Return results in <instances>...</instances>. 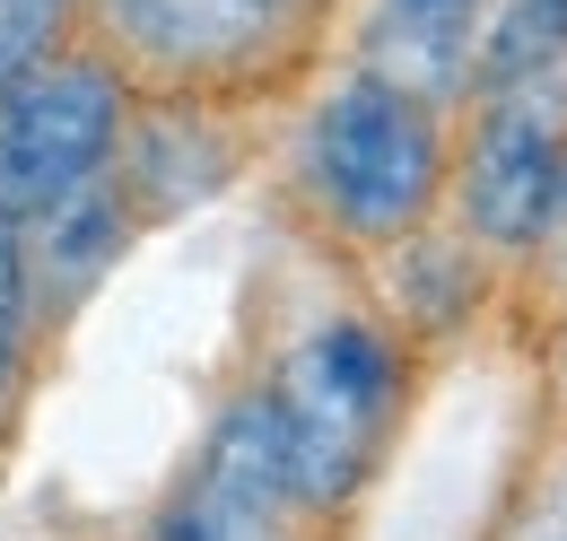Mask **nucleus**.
<instances>
[{
	"instance_id": "obj_1",
	"label": "nucleus",
	"mask_w": 567,
	"mask_h": 541,
	"mask_svg": "<svg viewBox=\"0 0 567 541\" xmlns=\"http://www.w3.org/2000/svg\"><path fill=\"white\" fill-rule=\"evenodd\" d=\"M350 0H87L96 53L141 105L245 114L323 62Z\"/></svg>"
},
{
	"instance_id": "obj_2",
	"label": "nucleus",
	"mask_w": 567,
	"mask_h": 541,
	"mask_svg": "<svg viewBox=\"0 0 567 541\" xmlns=\"http://www.w3.org/2000/svg\"><path fill=\"white\" fill-rule=\"evenodd\" d=\"M445 175H454L445 105L367 62L315 96L297 140V193L315 227L358 254H393L402 236H420L445 210Z\"/></svg>"
},
{
	"instance_id": "obj_3",
	"label": "nucleus",
	"mask_w": 567,
	"mask_h": 541,
	"mask_svg": "<svg viewBox=\"0 0 567 541\" xmlns=\"http://www.w3.org/2000/svg\"><path fill=\"white\" fill-rule=\"evenodd\" d=\"M402 394H411V349L375 315H332L271 367L262 402L280 428L297 516H341L375 480L384 446H393V419H402Z\"/></svg>"
},
{
	"instance_id": "obj_4",
	"label": "nucleus",
	"mask_w": 567,
	"mask_h": 541,
	"mask_svg": "<svg viewBox=\"0 0 567 541\" xmlns=\"http://www.w3.org/2000/svg\"><path fill=\"white\" fill-rule=\"evenodd\" d=\"M445 202L489 263H524L567 218V70L472 88V140L454 149Z\"/></svg>"
},
{
	"instance_id": "obj_5",
	"label": "nucleus",
	"mask_w": 567,
	"mask_h": 541,
	"mask_svg": "<svg viewBox=\"0 0 567 541\" xmlns=\"http://www.w3.org/2000/svg\"><path fill=\"white\" fill-rule=\"evenodd\" d=\"M132 79L105 53H53L0 88V218L35 227L114 175L132 132Z\"/></svg>"
},
{
	"instance_id": "obj_6",
	"label": "nucleus",
	"mask_w": 567,
	"mask_h": 541,
	"mask_svg": "<svg viewBox=\"0 0 567 541\" xmlns=\"http://www.w3.org/2000/svg\"><path fill=\"white\" fill-rule=\"evenodd\" d=\"M280 516H297V498H288L271 402H262V385H254V394L210 428V446L193 455L184 489L157 507L148 541H271Z\"/></svg>"
},
{
	"instance_id": "obj_7",
	"label": "nucleus",
	"mask_w": 567,
	"mask_h": 541,
	"mask_svg": "<svg viewBox=\"0 0 567 541\" xmlns=\"http://www.w3.org/2000/svg\"><path fill=\"white\" fill-rule=\"evenodd\" d=\"M481 18H489V0H375L367 9V70L454 105V96H472Z\"/></svg>"
},
{
	"instance_id": "obj_8",
	"label": "nucleus",
	"mask_w": 567,
	"mask_h": 541,
	"mask_svg": "<svg viewBox=\"0 0 567 541\" xmlns=\"http://www.w3.org/2000/svg\"><path fill=\"white\" fill-rule=\"evenodd\" d=\"M87 27V0H0V88L18 70L71 53V35Z\"/></svg>"
},
{
	"instance_id": "obj_9",
	"label": "nucleus",
	"mask_w": 567,
	"mask_h": 541,
	"mask_svg": "<svg viewBox=\"0 0 567 541\" xmlns=\"http://www.w3.org/2000/svg\"><path fill=\"white\" fill-rule=\"evenodd\" d=\"M27 315H35V288H27V236H18V218H0V402H9L18 358H27Z\"/></svg>"
},
{
	"instance_id": "obj_10",
	"label": "nucleus",
	"mask_w": 567,
	"mask_h": 541,
	"mask_svg": "<svg viewBox=\"0 0 567 541\" xmlns=\"http://www.w3.org/2000/svg\"><path fill=\"white\" fill-rule=\"evenodd\" d=\"M559 394H567V340H559Z\"/></svg>"
}]
</instances>
